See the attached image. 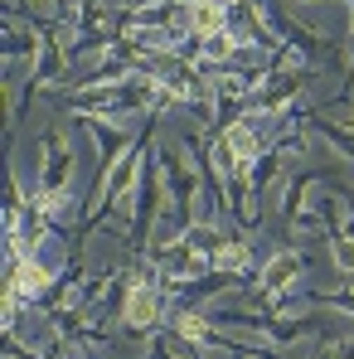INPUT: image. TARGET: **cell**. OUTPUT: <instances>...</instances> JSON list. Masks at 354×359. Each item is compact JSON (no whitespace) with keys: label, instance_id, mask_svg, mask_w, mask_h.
I'll return each instance as SVG.
<instances>
[{"label":"cell","instance_id":"cell-1","mask_svg":"<svg viewBox=\"0 0 354 359\" xmlns=\"http://www.w3.org/2000/svg\"><path fill=\"white\" fill-rule=\"evenodd\" d=\"M73 170H78V156L63 141V126H49L39 136V180H34L29 194H34V204H39V214L49 219L54 233H68V219H83L78 194H73Z\"/></svg>","mask_w":354,"mask_h":359},{"label":"cell","instance_id":"cell-2","mask_svg":"<svg viewBox=\"0 0 354 359\" xmlns=\"http://www.w3.org/2000/svg\"><path fill=\"white\" fill-rule=\"evenodd\" d=\"M170 306H175V297L165 292L156 262L151 257H126V297H121V316H117L121 330L126 335H151V330L165 325Z\"/></svg>","mask_w":354,"mask_h":359},{"label":"cell","instance_id":"cell-3","mask_svg":"<svg viewBox=\"0 0 354 359\" xmlns=\"http://www.w3.org/2000/svg\"><path fill=\"white\" fill-rule=\"evenodd\" d=\"M156 170H161V184H165V199H170V214L165 219H175L179 229H189V224H199L204 214H199V194H204V175H199V165L189 161V151H175V146H156Z\"/></svg>","mask_w":354,"mask_h":359},{"label":"cell","instance_id":"cell-4","mask_svg":"<svg viewBox=\"0 0 354 359\" xmlns=\"http://www.w3.org/2000/svg\"><path fill=\"white\" fill-rule=\"evenodd\" d=\"M306 267H311V257L301 252V248H282V252H272V257H262V267H257V292L272 301L277 311H282V301L292 292L296 282L306 277Z\"/></svg>","mask_w":354,"mask_h":359},{"label":"cell","instance_id":"cell-5","mask_svg":"<svg viewBox=\"0 0 354 359\" xmlns=\"http://www.w3.org/2000/svg\"><path fill=\"white\" fill-rule=\"evenodd\" d=\"M315 180H335V175H330V170H296V175H287V184H282V224H287V233H292V224L301 219V194H306Z\"/></svg>","mask_w":354,"mask_h":359},{"label":"cell","instance_id":"cell-6","mask_svg":"<svg viewBox=\"0 0 354 359\" xmlns=\"http://www.w3.org/2000/svg\"><path fill=\"white\" fill-rule=\"evenodd\" d=\"M330 252H335L340 277H354V233H330Z\"/></svg>","mask_w":354,"mask_h":359},{"label":"cell","instance_id":"cell-7","mask_svg":"<svg viewBox=\"0 0 354 359\" xmlns=\"http://www.w3.org/2000/svg\"><path fill=\"white\" fill-rule=\"evenodd\" d=\"M315 359H354V340H325Z\"/></svg>","mask_w":354,"mask_h":359},{"label":"cell","instance_id":"cell-8","mask_svg":"<svg viewBox=\"0 0 354 359\" xmlns=\"http://www.w3.org/2000/svg\"><path fill=\"white\" fill-rule=\"evenodd\" d=\"M345 126H350V131H354V107H350V121H345Z\"/></svg>","mask_w":354,"mask_h":359}]
</instances>
